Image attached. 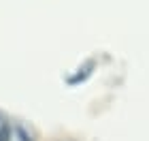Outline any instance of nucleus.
<instances>
[{
  "label": "nucleus",
  "mask_w": 149,
  "mask_h": 141,
  "mask_svg": "<svg viewBox=\"0 0 149 141\" xmlns=\"http://www.w3.org/2000/svg\"><path fill=\"white\" fill-rule=\"evenodd\" d=\"M4 141H32V137H30V133L26 130L24 126H19V124H9Z\"/></svg>",
  "instance_id": "nucleus-1"
},
{
  "label": "nucleus",
  "mask_w": 149,
  "mask_h": 141,
  "mask_svg": "<svg viewBox=\"0 0 149 141\" xmlns=\"http://www.w3.org/2000/svg\"><path fill=\"white\" fill-rule=\"evenodd\" d=\"M6 128H9V122L0 116V141H4V137H6Z\"/></svg>",
  "instance_id": "nucleus-2"
}]
</instances>
